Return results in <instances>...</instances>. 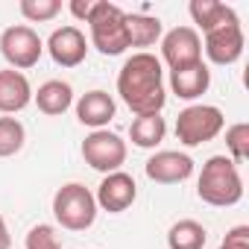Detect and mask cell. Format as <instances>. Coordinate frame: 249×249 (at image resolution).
Segmentation results:
<instances>
[{
    "label": "cell",
    "instance_id": "9a60e30c",
    "mask_svg": "<svg viewBox=\"0 0 249 249\" xmlns=\"http://www.w3.org/2000/svg\"><path fill=\"white\" fill-rule=\"evenodd\" d=\"M208 85H211V71H208L205 62L170 71V91L179 100H196V97H202L208 91Z\"/></svg>",
    "mask_w": 249,
    "mask_h": 249
},
{
    "label": "cell",
    "instance_id": "603a6c76",
    "mask_svg": "<svg viewBox=\"0 0 249 249\" xmlns=\"http://www.w3.org/2000/svg\"><path fill=\"white\" fill-rule=\"evenodd\" d=\"M18 9L30 24H44V21H53L62 12V3L59 0H21Z\"/></svg>",
    "mask_w": 249,
    "mask_h": 249
},
{
    "label": "cell",
    "instance_id": "30bf717a",
    "mask_svg": "<svg viewBox=\"0 0 249 249\" xmlns=\"http://www.w3.org/2000/svg\"><path fill=\"white\" fill-rule=\"evenodd\" d=\"M97 208L108 211V214H120V211H126L135 199H138V185L129 173H123V170H114V173H106L97 194Z\"/></svg>",
    "mask_w": 249,
    "mask_h": 249
},
{
    "label": "cell",
    "instance_id": "ba28073f",
    "mask_svg": "<svg viewBox=\"0 0 249 249\" xmlns=\"http://www.w3.org/2000/svg\"><path fill=\"white\" fill-rule=\"evenodd\" d=\"M161 59L167 62L170 71L191 68L202 62V38L194 27H173L170 33L161 36Z\"/></svg>",
    "mask_w": 249,
    "mask_h": 249
},
{
    "label": "cell",
    "instance_id": "d4e9b609",
    "mask_svg": "<svg viewBox=\"0 0 249 249\" xmlns=\"http://www.w3.org/2000/svg\"><path fill=\"white\" fill-rule=\"evenodd\" d=\"M217 249H249V226H234L226 231L223 243Z\"/></svg>",
    "mask_w": 249,
    "mask_h": 249
},
{
    "label": "cell",
    "instance_id": "44dd1931",
    "mask_svg": "<svg viewBox=\"0 0 249 249\" xmlns=\"http://www.w3.org/2000/svg\"><path fill=\"white\" fill-rule=\"evenodd\" d=\"M27 129L18 117H0V159H9L24 150Z\"/></svg>",
    "mask_w": 249,
    "mask_h": 249
},
{
    "label": "cell",
    "instance_id": "5bb4252c",
    "mask_svg": "<svg viewBox=\"0 0 249 249\" xmlns=\"http://www.w3.org/2000/svg\"><path fill=\"white\" fill-rule=\"evenodd\" d=\"M33 103V85L21 71H0V111L18 114Z\"/></svg>",
    "mask_w": 249,
    "mask_h": 249
},
{
    "label": "cell",
    "instance_id": "ac0fdd59",
    "mask_svg": "<svg viewBox=\"0 0 249 249\" xmlns=\"http://www.w3.org/2000/svg\"><path fill=\"white\" fill-rule=\"evenodd\" d=\"M188 12H191L194 24L202 30V36H205V33H211V30H217L220 24H226V21L237 18V12H234L231 6L220 3V0H191Z\"/></svg>",
    "mask_w": 249,
    "mask_h": 249
},
{
    "label": "cell",
    "instance_id": "8fae6325",
    "mask_svg": "<svg viewBox=\"0 0 249 249\" xmlns=\"http://www.w3.org/2000/svg\"><path fill=\"white\" fill-rule=\"evenodd\" d=\"M47 53L50 59L59 65V68H76L85 62L88 56V41H85V33L73 24H65L59 30L50 33L47 38Z\"/></svg>",
    "mask_w": 249,
    "mask_h": 249
},
{
    "label": "cell",
    "instance_id": "7c38bea8",
    "mask_svg": "<svg viewBox=\"0 0 249 249\" xmlns=\"http://www.w3.org/2000/svg\"><path fill=\"white\" fill-rule=\"evenodd\" d=\"M144 170L159 185H179V182L194 176V159L188 153H179V150H161V153L147 159Z\"/></svg>",
    "mask_w": 249,
    "mask_h": 249
},
{
    "label": "cell",
    "instance_id": "6da1fadb",
    "mask_svg": "<svg viewBox=\"0 0 249 249\" xmlns=\"http://www.w3.org/2000/svg\"><path fill=\"white\" fill-rule=\"evenodd\" d=\"M117 94L129 106V111H135V117L161 114V108L167 103L161 59H156L147 50L132 53L117 73Z\"/></svg>",
    "mask_w": 249,
    "mask_h": 249
},
{
    "label": "cell",
    "instance_id": "8992f818",
    "mask_svg": "<svg viewBox=\"0 0 249 249\" xmlns=\"http://www.w3.org/2000/svg\"><path fill=\"white\" fill-rule=\"evenodd\" d=\"M0 53H3V59L9 62L12 71H27V68L38 65V59L44 53V41L33 27L15 24L0 33Z\"/></svg>",
    "mask_w": 249,
    "mask_h": 249
},
{
    "label": "cell",
    "instance_id": "9c48e42d",
    "mask_svg": "<svg viewBox=\"0 0 249 249\" xmlns=\"http://www.w3.org/2000/svg\"><path fill=\"white\" fill-rule=\"evenodd\" d=\"M202 50H205V56L214 65H234L243 56V27H240V18H231V21L220 24L217 30L205 33Z\"/></svg>",
    "mask_w": 249,
    "mask_h": 249
},
{
    "label": "cell",
    "instance_id": "7402d4cb",
    "mask_svg": "<svg viewBox=\"0 0 249 249\" xmlns=\"http://www.w3.org/2000/svg\"><path fill=\"white\" fill-rule=\"evenodd\" d=\"M226 150L234 164H243L249 159V123H234L226 129Z\"/></svg>",
    "mask_w": 249,
    "mask_h": 249
},
{
    "label": "cell",
    "instance_id": "e0dca14e",
    "mask_svg": "<svg viewBox=\"0 0 249 249\" xmlns=\"http://www.w3.org/2000/svg\"><path fill=\"white\" fill-rule=\"evenodd\" d=\"M126 36H129V47H153L161 41L164 27L156 15L126 12Z\"/></svg>",
    "mask_w": 249,
    "mask_h": 249
},
{
    "label": "cell",
    "instance_id": "cb8c5ba5",
    "mask_svg": "<svg viewBox=\"0 0 249 249\" xmlns=\"http://www.w3.org/2000/svg\"><path fill=\"white\" fill-rule=\"evenodd\" d=\"M27 249H62V237L53 226L47 223H38L27 231V240H24Z\"/></svg>",
    "mask_w": 249,
    "mask_h": 249
},
{
    "label": "cell",
    "instance_id": "5b68a950",
    "mask_svg": "<svg viewBox=\"0 0 249 249\" xmlns=\"http://www.w3.org/2000/svg\"><path fill=\"white\" fill-rule=\"evenodd\" d=\"M226 126V117L217 106H205V103H194L188 108L179 111L176 117V138L185 147H199L214 141Z\"/></svg>",
    "mask_w": 249,
    "mask_h": 249
},
{
    "label": "cell",
    "instance_id": "52a82bcc",
    "mask_svg": "<svg viewBox=\"0 0 249 249\" xmlns=\"http://www.w3.org/2000/svg\"><path fill=\"white\" fill-rule=\"evenodd\" d=\"M82 159L88 167H94L100 173H114L126 161V141L108 129H94L82 141Z\"/></svg>",
    "mask_w": 249,
    "mask_h": 249
},
{
    "label": "cell",
    "instance_id": "277c9868",
    "mask_svg": "<svg viewBox=\"0 0 249 249\" xmlns=\"http://www.w3.org/2000/svg\"><path fill=\"white\" fill-rule=\"evenodd\" d=\"M53 217L68 231H85L97 220V199L85 185L68 182L53 196Z\"/></svg>",
    "mask_w": 249,
    "mask_h": 249
},
{
    "label": "cell",
    "instance_id": "4fadbf2b",
    "mask_svg": "<svg viewBox=\"0 0 249 249\" xmlns=\"http://www.w3.org/2000/svg\"><path fill=\"white\" fill-rule=\"evenodd\" d=\"M114 111H117V106H114L111 94H106V91H88L76 100V117L82 126H91V129H106L114 120Z\"/></svg>",
    "mask_w": 249,
    "mask_h": 249
},
{
    "label": "cell",
    "instance_id": "4316f807",
    "mask_svg": "<svg viewBox=\"0 0 249 249\" xmlns=\"http://www.w3.org/2000/svg\"><path fill=\"white\" fill-rule=\"evenodd\" d=\"M0 249H12V237H9V226L0 214Z\"/></svg>",
    "mask_w": 249,
    "mask_h": 249
},
{
    "label": "cell",
    "instance_id": "d6986e66",
    "mask_svg": "<svg viewBox=\"0 0 249 249\" xmlns=\"http://www.w3.org/2000/svg\"><path fill=\"white\" fill-rule=\"evenodd\" d=\"M167 135V123L161 114H144V117H135L132 126H129V138L135 147L141 150H156Z\"/></svg>",
    "mask_w": 249,
    "mask_h": 249
},
{
    "label": "cell",
    "instance_id": "ffe728a7",
    "mask_svg": "<svg viewBox=\"0 0 249 249\" xmlns=\"http://www.w3.org/2000/svg\"><path fill=\"white\" fill-rule=\"evenodd\" d=\"M208 240V231L196 220H179L167 231V246L170 249H202Z\"/></svg>",
    "mask_w": 249,
    "mask_h": 249
},
{
    "label": "cell",
    "instance_id": "2e32d148",
    "mask_svg": "<svg viewBox=\"0 0 249 249\" xmlns=\"http://www.w3.org/2000/svg\"><path fill=\"white\" fill-rule=\"evenodd\" d=\"M33 100H36L38 111H44L47 117H59L73 106V88L65 79H47L44 85H38Z\"/></svg>",
    "mask_w": 249,
    "mask_h": 249
},
{
    "label": "cell",
    "instance_id": "3957f363",
    "mask_svg": "<svg viewBox=\"0 0 249 249\" xmlns=\"http://www.w3.org/2000/svg\"><path fill=\"white\" fill-rule=\"evenodd\" d=\"M91 27V44L103 56H120L129 50V36H126V12L114 3H103L97 0L94 12L88 18Z\"/></svg>",
    "mask_w": 249,
    "mask_h": 249
},
{
    "label": "cell",
    "instance_id": "484cf974",
    "mask_svg": "<svg viewBox=\"0 0 249 249\" xmlns=\"http://www.w3.org/2000/svg\"><path fill=\"white\" fill-rule=\"evenodd\" d=\"M94 3L97 0H71V12H73V18H79V21H85L88 24V18H91V12H94Z\"/></svg>",
    "mask_w": 249,
    "mask_h": 249
},
{
    "label": "cell",
    "instance_id": "7a4b0ae2",
    "mask_svg": "<svg viewBox=\"0 0 249 249\" xmlns=\"http://www.w3.org/2000/svg\"><path fill=\"white\" fill-rule=\"evenodd\" d=\"M196 196L214 208L237 205L243 199V179H240L237 164L229 156H211L202 164V173L196 182Z\"/></svg>",
    "mask_w": 249,
    "mask_h": 249
}]
</instances>
